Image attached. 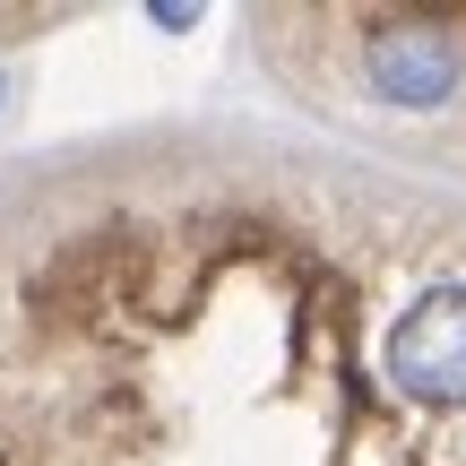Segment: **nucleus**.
Masks as SVG:
<instances>
[{"mask_svg":"<svg viewBox=\"0 0 466 466\" xmlns=\"http://www.w3.org/2000/svg\"><path fill=\"white\" fill-rule=\"evenodd\" d=\"M389 380L406 406H432V415L466 406V277L406 302V319L389 329Z\"/></svg>","mask_w":466,"mask_h":466,"instance_id":"1","label":"nucleus"},{"mask_svg":"<svg viewBox=\"0 0 466 466\" xmlns=\"http://www.w3.org/2000/svg\"><path fill=\"white\" fill-rule=\"evenodd\" d=\"M363 86L398 113H441V104L466 86V52L450 26L432 17H398V26H371L363 44Z\"/></svg>","mask_w":466,"mask_h":466,"instance_id":"2","label":"nucleus"},{"mask_svg":"<svg viewBox=\"0 0 466 466\" xmlns=\"http://www.w3.org/2000/svg\"><path fill=\"white\" fill-rule=\"evenodd\" d=\"M0 96H9V78H0Z\"/></svg>","mask_w":466,"mask_h":466,"instance_id":"3","label":"nucleus"}]
</instances>
